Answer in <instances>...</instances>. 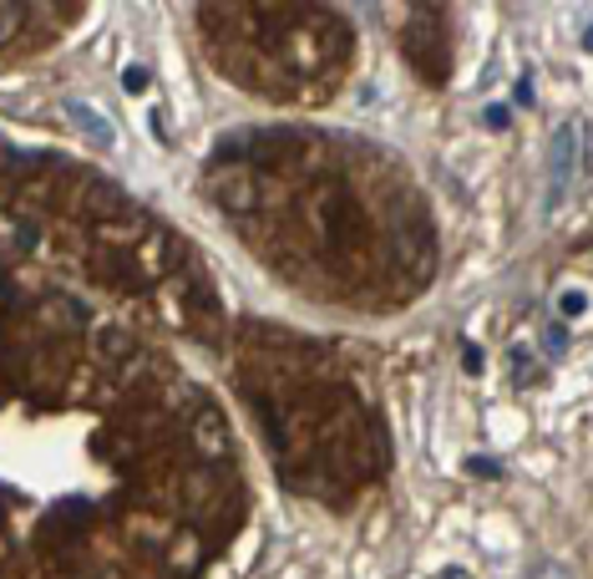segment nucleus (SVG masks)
Here are the masks:
<instances>
[{"mask_svg": "<svg viewBox=\"0 0 593 579\" xmlns=\"http://www.w3.org/2000/svg\"><path fill=\"white\" fill-rule=\"evenodd\" d=\"M21 6H0V41H11L16 37V26H21Z\"/></svg>", "mask_w": 593, "mask_h": 579, "instance_id": "f257e3e1", "label": "nucleus"}]
</instances>
